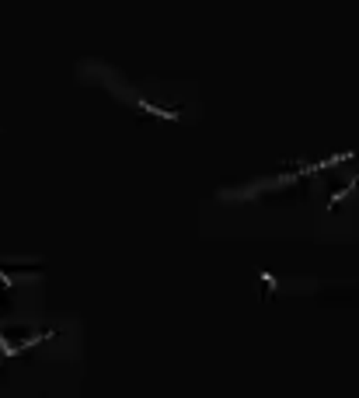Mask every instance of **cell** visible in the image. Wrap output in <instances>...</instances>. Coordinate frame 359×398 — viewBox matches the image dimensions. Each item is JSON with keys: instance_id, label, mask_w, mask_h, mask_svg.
<instances>
[]
</instances>
